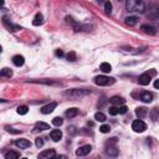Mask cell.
Wrapping results in <instances>:
<instances>
[{
	"mask_svg": "<svg viewBox=\"0 0 159 159\" xmlns=\"http://www.w3.org/2000/svg\"><path fill=\"white\" fill-rule=\"evenodd\" d=\"M126 6L129 13H144L145 10V4L143 2H138V0H128Z\"/></svg>",
	"mask_w": 159,
	"mask_h": 159,
	"instance_id": "1",
	"label": "cell"
},
{
	"mask_svg": "<svg viewBox=\"0 0 159 159\" xmlns=\"http://www.w3.org/2000/svg\"><path fill=\"white\" fill-rule=\"evenodd\" d=\"M89 93L88 89H78V88H73V89H67L63 92V96H67L70 98H81L86 95Z\"/></svg>",
	"mask_w": 159,
	"mask_h": 159,
	"instance_id": "2",
	"label": "cell"
},
{
	"mask_svg": "<svg viewBox=\"0 0 159 159\" xmlns=\"http://www.w3.org/2000/svg\"><path fill=\"white\" fill-rule=\"evenodd\" d=\"M116 82V80L113 77H108V76H97L95 77V83L98 86H111Z\"/></svg>",
	"mask_w": 159,
	"mask_h": 159,
	"instance_id": "3",
	"label": "cell"
},
{
	"mask_svg": "<svg viewBox=\"0 0 159 159\" xmlns=\"http://www.w3.org/2000/svg\"><path fill=\"white\" fill-rule=\"evenodd\" d=\"M132 129L134 132H137V133H142V132H144L147 129V124L142 119H135L132 123Z\"/></svg>",
	"mask_w": 159,
	"mask_h": 159,
	"instance_id": "4",
	"label": "cell"
},
{
	"mask_svg": "<svg viewBox=\"0 0 159 159\" xmlns=\"http://www.w3.org/2000/svg\"><path fill=\"white\" fill-rule=\"evenodd\" d=\"M153 75H155V71H152L151 73H149V72H145V73L141 75V76H139V78H138V82H139L142 86H147V85H149V83H151V81H152V76H153Z\"/></svg>",
	"mask_w": 159,
	"mask_h": 159,
	"instance_id": "5",
	"label": "cell"
},
{
	"mask_svg": "<svg viewBox=\"0 0 159 159\" xmlns=\"http://www.w3.org/2000/svg\"><path fill=\"white\" fill-rule=\"evenodd\" d=\"M15 145L18 147V148H20V149H26V148H30V147H31V143L26 138H20V139L15 141Z\"/></svg>",
	"mask_w": 159,
	"mask_h": 159,
	"instance_id": "6",
	"label": "cell"
},
{
	"mask_svg": "<svg viewBox=\"0 0 159 159\" xmlns=\"http://www.w3.org/2000/svg\"><path fill=\"white\" fill-rule=\"evenodd\" d=\"M91 151H92V147L91 145H82V147H80V148L76 151V155H78V157H85V155H87V154H89L91 153Z\"/></svg>",
	"mask_w": 159,
	"mask_h": 159,
	"instance_id": "7",
	"label": "cell"
},
{
	"mask_svg": "<svg viewBox=\"0 0 159 159\" xmlns=\"http://www.w3.org/2000/svg\"><path fill=\"white\" fill-rule=\"evenodd\" d=\"M56 154H55V149H47L44 151L42 153H40L39 159H55Z\"/></svg>",
	"mask_w": 159,
	"mask_h": 159,
	"instance_id": "8",
	"label": "cell"
},
{
	"mask_svg": "<svg viewBox=\"0 0 159 159\" xmlns=\"http://www.w3.org/2000/svg\"><path fill=\"white\" fill-rule=\"evenodd\" d=\"M56 106H57V103H56V102H51V103L44 106V107L41 108V113H42V115H49V113H51V112L56 108Z\"/></svg>",
	"mask_w": 159,
	"mask_h": 159,
	"instance_id": "9",
	"label": "cell"
},
{
	"mask_svg": "<svg viewBox=\"0 0 159 159\" xmlns=\"http://www.w3.org/2000/svg\"><path fill=\"white\" fill-rule=\"evenodd\" d=\"M50 137L54 142H59L62 138V132L60 129H54V131L50 132Z\"/></svg>",
	"mask_w": 159,
	"mask_h": 159,
	"instance_id": "10",
	"label": "cell"
},
{
	"mask_svg": "<svg viewBox=\"0 0 159 159\" xmlns=\"http://www.w3.org/2000/svg\"><path fill=\"white\" fill-rule=\"evenodd\" d=\"M3 22H4V25H5L8 29H10V31H18V30H21V28H20V26L14 25L13 22H9L6 18H3Z\"/></svg>",
	"mask_w": 159,
	"mask_h": 159,
	"instance_id": "11",
	"label": "cell"
},
{
	"mask_svg": "<svg viewBox=\"0 0 159 159\" xmlns=\"http://www.w3.org/2000/svg\"><path fill=\"white\" fill-rule=\"evenodd\" d=\"M24 62H25V59H24V56H21V55H15L14 57H13V63L15 66H18V67L22 66V65H24Z\"/></svg>",
	"mask_w": 159,
	"mask_h": 159,
	"instance_id": "12",
	"label": "cell"
},
{
	"mask_svg": "<svg viewBox=\"0 0 159 159\" xmlns=\"http://www.w3.org/2000/svg\"><path fill=\"white\" fill-rule=\"evenodd\" d=\"M141 30H142L143 32H145V34H148V35H154V34H155V29H154L153 26L148 25V24L142 25V26H141Z\"/></svg>",
	"mask_w": 159,
	"mask_h": 159,
	"instance_id": "13",
	"label": "cell"
},
{
	"mask_svg": "<svg viewBox=\"0 0 159 159\" xmlns=\"http://www.w3.org/2000/svg\"><path fill=\"white\" fill-rule=\"evenodd\" d=\"M111 103H112L113 106H116V107H121V105L123 106V103H124V99H123L122 97L115 96V97L111 98Z\"/></svg>",
	"mask_w": 159,
	"mask_h": 159,
	"instance_id": "14",
	"label": "cell"
},
{
	"mask_svg": "<svg viewBox=\"0 0 159 159\" xmlns=\"http://www.w3.org/2000/svg\"><path fill=\"white\" fill-rule=\"evenodd\" d=\"M141 101L145 102V103H149V102L153 101V95L151 92H143L141 95Z\"/></svg>",
	"mask_w": 159,
	"mask_h": 159,
	"instance_id": "15",
	"label": "cell"
},
{
	"mask_svg": "<svg viewBox=\"0 0 159 159\" xmlns=\"http://www.w3.org/2000/svg\"><path fill=\"white\" fill-rule=\"evenodd\" d=\"M135 115L138 116L139 119H142L148 115V112H147V108H144V107H138L137 109H135Z\"/></svg>",
	"mask_w": 159,
	"mask_h": 159,
	"instance_id": "16",
	"label": "cell"
},
{
	"mask_svg": "<svg viewBox=\"0 0 159 159\" xmlns=\"http://www.w3.org/2000/svg\"><path fill=\"white\" fill-rule=\"evenodd\" d=\"M106 153H107V155H109V157H112V158H116L117 155H118V149L116 148V147H108L107 148V151H106Z\"/></svg>",
	"mask_w": 159,
	"mask_h": 159,
	"instance_id": "17",
	"label": "cell"
},
{
	"mask_svg": "<svg viewBox=\"0 0 159 159\" xmlns=\"http://www.w3.org/2000/svg\"><path fill=\"white\" fill-rule=\"evenodd\" d=\"M78 115V109L77 108H70V109H67L66 112H65V116L67 117V118H73V117H76Z\"/></svg>",
	"mask_w": 159,
	"mask_h": 159,
	"instance_id": "18",
	"label": "cell"
},
{
	"mask_svg": "<svg viewBox=\"0 0 159 159\" xmlns=\"http://www.w3.org/2000/svg\"><path fill=\"white\" fill-rule=\"evenodd\" d=\"M124 21H126V24L129 25V26H134L135 24L138 22V18L137 16H128L124 19Z\"/></svg>",
	"mask_w": 159,
	"mask_h": 159,
	"instance_id": "19",
	"label": "cell"
},
{
	"mask_svg": "<svg viewBox=\"0 0 159 159\" xmlns=\"http://www.w3.org/2000/svg\"><path fill=\"white\" fill-rule=\"evenodd\" d=\"M35 129L36 131H46V129H50V126L45 122H39V123H36Z\"/></svg>",
	"mask_w": 159,
	"mask_h": 159,
	"instance_id": "20",
	"label": "cell"
},
{
	"mask_svg": "<svg viewBox=\"0 0 159 159\" xmlns=\"http://www.w3.org/2000/svg\"><path fill=\"white\" fill-rule=\"evenodd\" d=\"M42 20H44V16H42V14L37 13V14L35 15V18H34L32 24L35 25V26H39V25H41V24H42Z\"/></svg>",
	"mask_w": 159,
	"mask_h": 159,
	"instance_id": "21",
	"label": "cell"
},
{
	"mask_svg": "<svg viewBox=\"0 0 159 159\" xmlns=\"http://www.w3.org/2000/svg\"><path fill=\"white\" fill-rule=\"evenodd\" d=\"M19 158H20V154L18 152L10 151V152L5 153V159H19Z\"/></svg>",
	"mask_w": 159,
	"mask_h": 159,
	"instance_id": "22",
	"label": "cell"
},
{
	"mask_svg": "<svg viewBox=\"0 0 159 159\" xmlns=\"http://www.w3.org/2000/svg\"><path fill=\"white\" fill-rule=\"evenodd\" d=\"M99 69H101V71H102V72L108 73V72H111V71H112V66H111L109 63H107V62H103V63H101Z\"/></svg>",
	"mask_w": 159,
	"mask_h": 159,
	"instance_id": "23",
	"label": "cell"
},
{
	"mask_svg": "<svg viewBox=\"0 0 159 159\" xmlns=\"http://www.w3.org/2000/svg\"><path fill=\"white\" fill-rule=\"evenodd\" d=\"M149 116H151V118L155 122V121H158V118H159V109L158 108H153L152 111H151V113H149Z\"/></svg>",
	"mask_w": 159,
	"mask_h": 159,
	"instance_id": "24",
	"label": "cell"
},
{
	"mask_svg": "<svg viewBox=\"0 0 159 159\" xmlns=\"http://www.w3.org/2000/svg\"><path fill=\"white\" fill-rule=\"evenodd\" d=\"M95 119H96L97 122H105V121L107 119V117H106V115H103L102 112H97L96 115H95Z\"/></svg>",
	"mask_w": 159,
	"mask_h": 159,
	"instance_id": "25",
	"label": "cell"
},
{
	"mask_svg": "<svg viewBox=\"0 0 159 159\" xmlns=\"http://www.w3.org/2000/svg\"><path fill=\"white\" fill-rule=\"evenodd\" d=\"M28 111H29V107L28 106H19L18 107V109H16V112L19 113V115H26L28 113Z\"/></svg>",
	"mask_w": 159,
	"mask_h": 159,
	"instance_id": "26",
	"label": "cell"
},
{
	"mask_svg": "<svg viewBox=\"0 0 159 159\" xmlns=\"http://www.w3.org/2000/svg\"><path fill=\"white\" fill-rule=\"evenodd\" d=\"M0 75L5 76V77H11L13 76V71H11L10 69H8V67H4V69L2 70V72H0Z\"/></svg>",
	"mask_w": 159,
	"mask_h": 159,
	"instance_id": "27",
	"label": "cell"
},
{
	"mask_svg": "<svg viewBox=\"0 0 159 159\" xmlns=\"http://www.w3.org/2000/svg\"><path fill=\"white\" fill-rule=\"evenodd\" d=\"M62 123H63V119H62L61 117H55V118L52 119V124H54V126H56V127L62 126Z\"/></svg>",
	"mask_w": 159,
	"mask_h": 159,
	"instance_id": "28",
	"label": "cell"
},
{
	"mask_svg": "<svg viewBox=\"0 0 159 159\" xmlns=\"http://www.w3.org/2000/svg\"><path fill=\"white\" fill-rule=\"evenodd\" d=\"M108 112H109L111 116H116V115H118V113H119V108L116 107V106H112V107H109Z\"/></svg>",
	"mask_w": 159,
	"mask_h": 159,
	"instance_id": "29",
	"label": "cell"
},
{
	"mask_svg": "<svg viewBox=\"0 0 159 159\" xmlns=\"http://www.w3.org/2000/svg\"><path fill=\"white\" fill-rule=\"evenodd\" d=\"M109 131H111V127L108 126V124H103V126L99 127V132L101 133H109Z\"/></svg>",
	"mask_w": 159,
	"mask_h": 159,
	"instance_id": "30",
	"label": "cell"
},
{
	"mask_svg": "<svg viewBox=\"0 0 159 159\" xmlns=\"http://www.w3.org/2000/svg\"><path fill=\"white\" fill-rule=\"evenodd\" d=\"M66 59L69 60V61H75L76 60V54L73 52V51H71V52H69L66 55Z\"/></svg>",
	"mask_w": 159,
	"mask_h": 159,
	"instance_id": "31",
	"label": "cell"
},
{
	"mask_svg": "<svg viewBox=\"0 0 159 159\" xmlns=\"http://www.w3.org/2000/svg\"><path fill=\"white\" fill-rule=\"evenodd\" d=\"M105 11H106V14H111L112 13V4L109 2L105 3Z\"/></svg>",
	"mask_w": 159,
	"mask_h": 159,
	"instance_id": "32",
	"label": "cell"
},
{
	"mask_svg": "<svg viewBox=\"0 0 159 159\" xmlns=\"http://www.w3.org/2000/svg\"><path fill=\"white\" fill-rule=\"evenodd\" d=\"M35 144H36V147H37V148H41V147L44 145V141H42V138H36V141H35Z\"/></svg>",
	"mask_w": 159,
	"mask_h": 159,
	"instance_id": "33",
	"label": "cell"
},
{
	"mask_svg": "<svg viewBox=\"0 0 159 159\" xmlns=\"http://www.w3.org/2000/svg\"><path fill=\"white\" fill-rule=\"evenodd\" d=\"M118 108H119V113H121V115H124V113L127 112V109H128L126 106H121V107H118Z\"/></svg>",
	"mask_w": 159,
	"mask_h": 159,
	"instance_id": "34",
	"label": "cell"
},
{
	"mask_svg": "<svg viewBox=\"0 0 159 159\" xmlns=\"http://www.w3.org/2000/svg\"><path fill=\"white\" fill-rule=\"evenodd\" d=\"M5 128H6V131H8V132H11V133H15V134L20 132V131H15L14 128H10V127H5Z\"/></svg>",
	"mask_w": 159,
	"mask_h": 159,
	"instance_id": "35",
	"label": "cell"
},
{
	"mask_svg": "<svg viewBox=\"0 0 159 159\" xmlns=\"http://www.w3.org/2000/svg\"><path fill=\"white\" fill-rule=\"evenodd\" d=\"M56 56H59V57H61V56H63V52H62V50H56Z\"/></svg>",
	"mask_w": 159,
	"mask_h": 159,
	"instance_id": "36",
	"label": "cell"
},
{
	"mask_svg": "<svg viewBox=\"0 0 159 159\" xmlns=\"http://www.w3.org/2000/svg\"><path fill=\"white\" fill-rule=\"evenodd\" d=\"M154 87L157 89H159V80H155V82H154Z\"/></svg>",
	"mask_w": 159,
	"mask_h": 159,
	"instance_id": "37",
	"label": "cell"
},
{
	"mask_svg": "<svg viewBox=\"0 0 159 159\" xmlns=\"http://www.w3.org/2000/svg\"><path fill=\"white\" fill-rule=\"evenodd\" d=\"M55 159H67V157L66 155H59V157H56Z\"/></svg>",
	"mask_w": 159,
	"mask_h": 159,
	"instance_id": "38",
	"label": "cell"
},
{
	"mask_svg": "<svg viewBox=\"0 0 159 159\" xmlns=\"http://www.w3.org/2000/svg\"><path fill=\"white\" fill-rule=\"evenodd\" d=\"M21 159H28V158H21Z\"/></svg>",
	"mask_w": 159,
	"mask_h": 159,
	"instance_id": "39",
	"label": "cell"
}]
</instances>
